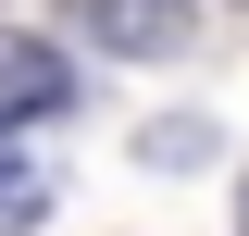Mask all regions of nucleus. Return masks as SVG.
I'll return each instance as SVG.
<instances>
[{
	"label": "nucleus",
	"mask_w": 249,
	"mask_h": 236,
	"mask_svg": "<svg viewBox=\"0 0 249 236\" xmlns=\"http://www.w3.org/2000/svg\"><path fill=\"white\" fill-rule=\"evenodd\" d=\"M62 100H75L62 50H37V37H13V25H0V137H13V124H50Z\"/></svg>",
	"instance_id": "nucleus-2"
},
{
	"label": "nucleus",
	"mask_w": 249,
	"mask_h": 236,
	"mask_svg": "<svg viewBox=\"0 0 249 236\" xmlns=\"http://www.w3.org/2000/svg\"><path fill=\"white\" fill-rule=\"evenodd\" d=\"M237 236H249V186H237Z\"/></svg>",
	"instance_id": "nucleus-5"
},
{
	"label": "nucleus",
	"mask_w": 249,
	"mask_h": 236,
	"mask_svg": "<svg viewBox=\"0 0 249 236\" xmlns=\"http://www.w3.org/2000/svg\"><path fill=\"white\" fill-rule=\"evenodd\" d=\"M37 224H50V174L0 137V236H37Z\"/></svg>",
	"instance_id": "nucleus-3"
},
{
	"label": "nucleus",
	"mask_w": 249,
	"mask_h": 236,
	"mask_svg": "<svg viewBox=\"0 0 249 236\" xmlns=\"http://www.w3.org/2000/svg\"><path fill=\"white\" fill-rule=\"evenodd\" d=\"M62 25L100 37V50H124V62H175L199 37V0H62Z\"/></svg>",
	"instance_id": "nucleus-1"
},
{
	"label": "nucleus",
	"mask_w": 249,
	"mask_h": 236,
	"mask_svg": "<svg viewBox=\"0 0 249 236\" xmlns=\"http://www.w3.org/2000/svg\"><path fill=\"white\" fill-rule=\"evenodd\" d=\"M137 162H150V174H187V162H212V124H199V112L150 124V137H137Z\"/></svg>",
	"instance_id": "nucleus-4"
}]
</instances>
